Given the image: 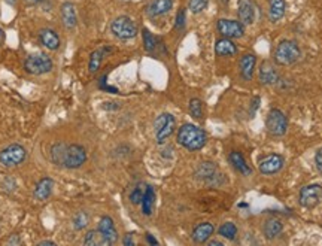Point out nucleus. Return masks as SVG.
I'll use <instances>...</instances> for the list:
<instances>
[{
  "instance_id": "nucleus-10",
  "label": "nucleus",
  "mask_w": 322,
  "mask_h": 246,
  "mask_svg": "<svg viewBox=\"0 0 322 246\" xmlns=\"http://www.w3.org/2000/svg\"><path fill=\"white\" fill-rule=\"evenodd\" d=\"M218 31L224 36V37H229V39H237V37H242L243 33H245V27L240 21H236V20H225V18H221L216 24Z\"/></svg>"
},
{
  "instance_id": "nucleus-13",
  "label": "nucleus",
  "mask_w": 322,
  "mask_h": 246,
  "mask_svg": "<svg viewBox=\"0 0 322 246\" xmlns=\"http://www.w3.org/2000/svg\"><path fill=\"white\" fill-rule=\"evenodd\" d=\"M173 6V0H151L146 6V14L151 18L167 14Z\"/></svg>"
},
{
  "instance_id": "nucleus-38",
  "label": "nucleus",
  "mask_w": 322,
  "mask_h": 246,
  "mask_svg": "<svg viewBox=\"0 0 322 246\" xmlns=\"http://www.w3.org/2000/svg\"><path fill=\"white\" fill-rule=\"evenodd\" d=\"M39 246H55V242H51V240H42V242H39Z\"/></svg>"
},
{
  "instance_id": "nucleus-28",
  "label": "nucleus",
  "mask_w": 322,
  "mask_h": 246,
  "mask_svg": "<svg viewBox=\"0 0 322 246\" xmlns=\"http://www.w3.org/2000/svg\"><path fill=\"white\" fill-rule=\"evenodd\" d=\"M109 49H97V51H94L91 52V55H90V63H88V70H90V73H96L99 69H100V64H102V60H103V55H105V52H107Z\"/></svg>"
},
{
  "instance_id": "nucleus-29",
  "label": "nucleus",
  "mask_w": 322,
  "mask_h": 246,
  "mask_svg": "<svg viewBox=\"0 0 322 246\" xmlns=\"http://www.w3.org/2000/svg\"><path fill=\"white\" fill-rule=\"evenodd\" d=\"M218 233H219L222 237L229 239V240H234L236 236H237V227H236L233 222H224V224L218 229Z\"/></svg>"
},
{
  "instance_id": "nucleus-39",
  "label": "nucleus",
  "mask_w": 322,
  "mask_h": 246,
  "mask_svg": "<svg viewBox=\"0 0 322 246\" xmlns=\"http://www.w3.org/2000/svg\"><path fill=\"white\" fill-rule=\"evenodd\" d=\"M15 234H14V239H11V240H8V243H9V245H20V243H21V242H20V240H15Z\"/></svg>"
},
{
  "instance_id": "nucleus-25",
  "label": "nucleus",
  "mask_w": 322,
  "mask_h": 246,
  "mask_svg": "<svg viewBox=\"0 0 322 246\" xmlns=\"http://www.w3.org/2000/svg\"><path fill=\"white\" fill-rule=\"evenodd\" d=\"M154 203H155V191H154L153 186H146L145 190V194H143V199H142V212L143 215H151L154 209Z\"/></svg>"
},
{
  "instance_id": "nucleus-37",
  "label": "nucleus",
  "mask_w": 322,
  "mask_h": 246,
  "mask_svg": "<svg viewBox=\"0 0 322 246\" xmlns=\"http://www.w3.org/2000/svg\"><path fill=\"white\" fill-rule=\"evenodd\" d=\"M131 237H133V234H127V236L124 237V245H125V246H133V245H135V240H133Z\"/></svg>"
},
{
  "instance_id": "nucleus-8",
  "label": "nucleus",
  "mask_w": 322,
  "mask_h": 246,
  "mask_svg": "<svg viewBox=\"0 0 322 246\" xmlns=\"http://www.w3.org/2000/svg\"><path fill=\"white\" fill-rule=\"evenodd\" d=\"M87 161V151L84 146L72 143L67 145L66 148V154H64V167L67 169H78L81 167L84 163Z\"/></svg>"
},
{
  "instance_id": "nucleus-35",
  "label": "nucleus",
  "mask_w": 322,
  "mask_h": 246,
  "mask_svg": "<svg viewBox=\"0 0 322 246\" xmlns=\"http://www.w3.org/2000/svg\"><path fill=\"white\" fill-rule=\"evenodd\" d=\"M185 26V9H181L179 12H178V15H176V24H175V27L179 30V29H184Z\"/></svg>"
},
{
  "instance_id": "nucleus-34",
  "label": "nucleus",
  "mask_w": 322,
  "mask_h": 246,
  "mask_svg": "<svg viewBox=\"0 0 322 246\" xmlns=\"http://www.w3.org/2000/svg\"><path fill=\"white\" fill-rule=\"evenodd\" d=\"M88 225V215L85 212H78L73 218V227L77 230H82Z\"/></svg>"
},
{
  "instance_id": "nucleus-16",
  "label": "nucleus",
  "mask_w": 322,
  "mask_h": 246,
  "mask_svg": "<svg viewBox=\"0 0 322 246\" xmlns=\"http://www.w3.org/2000/svg\"><path fill=\"white\" fill-rule=\"evenodd\" d=\"M62 21L64 27L67 29H73L78 24V15L75 5L70 2H66L62 5Z\"/></svg>"
},
{
  "instance_id": "nucleus-21",
  "label": "nucleus",
  "mask_w": 322,
  "mask_h": 246,
  "mask_svg": "<svg viewBox=\"0 0 322 246\" xmlns=\"http://www.w3.org/2000/svg\"><path fill=\"white\" fill-rule=\"evenodd\" d=\"M215 52H216V55H221V57H230V55H234L237 52V46L231 39L224 37V39H219L216 42Z\"/></svg>"
},
{
  "instance_id": "nucleus-12",
  "label": "nucleus",
  "mask_w": 322,
  "mask_h": 246,
  "mask_svg": "<svg viewBox=\"0 0 322 246\" xmlns=\"http://www.w3.org/2000/svg\"><path fill=\"white\" fill-rule=\"evenodd\" d=\"M258 78H260V82L262 85H273L276 84L279 75H277L275 66L270 62L261 63L260 72H258Z\"/></svg>"
},
{
  "instance_id": "nucleus-43",
  "label": "nucleus",
  "mask_w": 322,
  "mask_h": 246,
  "mask_svg": "<svg viewBox=\"0 0 322 246\" xmlns=\"http://www.w3.org/2000/svg\"><path fill=\"white\" fill-rule=\"evenodd\" d=\"M26 2H29V3H31V5H33V3H39L41 0H26Z\"/></svg>"
},
{
  "instance_id": "nucleus-22",
  "label": "nucleus",
  "mask_w": 322,
  "mask_h": 246,
  "mask_svg": "<svg viewBox=\"0 0 322 246\" xmlns=\"http://www.w3.org/2000/svg\"><path fill=\"white\" fill-rule=\"evenodd\" d=\"M257 57L254 54H245L240 60V73L246 81L252 79L254 77V69H255Z\"/></svg>"
},
{
  "instance_id": "nucleus-19",
  "label": "nucleus",
  "mask_w": 322,
  "mask_h": 246,
  "mask_svg": "<svg viewBox=\"0 0 322 246\" xmlns=\"http://www.w3.org/2000/svg\"><path fill=\"white\" fill-rule=\"evenodd\" d=\"M262 231H264L266 239H269V240L276 239L277 236H280V233L283 231V224L276 218H270L264 222Z\"/></svg>"
},
{
  "instance_id": "nucleus-42",
  "label": "nucleus",
  "mask_w": 322,
  "mask_h": 246,
  "mask_svg": "<svg viewBox=\"0 0 322 246\" xmlns=\"http://www.w3.org/2000/svg\"><path fill=\"white\" fill-rule=\"evenodd\" d=\"M209 245L211 246H221L222 243H221V242H218V240H211V242H209Z\"/></svg>"
},
{
  "instance_id": "nucleus-24",
  "label": "nucleus",
  "mask_w": 322,
  "mask_h": 246,
  "mask_svg": "<svg viewBox=\"0 0 322 246\" xmlns=\"http://www.w3.org/2000/svg\"><path fill=\"white\" fill-rule=\"evenodd\" d=\"M52 179L51 178H44V179H41L37 185H36V188H34V197L37 199V200H46L49 196H51V193H52Z\"/></svg>"
},
{
  "instance_id": "nucleus-40",
  "label": "nucleus",
  "mask_w": 322,
  "mask_h": 246,
  "mask_svg": "<svg viewBox=\"0 0 322 246\" xmlns=\"http://www.w3.org/2000/svg\"><path fill=\"white\" fill-rule=\"evenodd\" d=\"M146 237H148V242H149V243H153V245H157V243H158V242L154 239L153 236H151V234H146Z\"/></svg>"
},
{
  "instance_id": "nucleus-26",
  "label": "nucleus",
  "mask_w": 322,
  "mask_h": 246,
  "mask_svg": "<svg viewBox=\"0 0 322 246\" xmlns=\"http://www.w3.org/2000/svg\"><path fill=\"white\" fill-rule=\"evenodd\" d=\"M84 245L87 246H105L110 245L107 242V239L100 233V230H91L87 233L85 236V240H84Z\"/></svg>"
},
{
  "instance_id": "nucleus-5",
  "label": "nucleus",
  "mask_w": 322,
  "mask_h": 246,
  "mask_svg": "<svg viewBox=\"0 0 322 246\" xmlns=\"http://www.w3.org/2000/svg\"><path fill=\"white\" fill-rule=\"evenodd\" d=\"M52 60L45 54H36L30 55L24 62V69L30 75H44L52 70Z\"/></svg>"
},
{
  "instance_id": "nucleus-23",
  "label": "nucleus",
  "mask_w": 322,
  "mask_h": 246,
  "mask_svg": "<svg viewBox=\"0 0 322 246\" xmlns=\"http://www.w3.org/2000/svg\"><path fill=\"white\" fill-rule=\"evenodd\" d=\"M269 18L272 23H277L282 16L285 15V0H269Z\"/></svg>"
},
{
  "instance_id": "nucleus-32",
  "label": "nucleus",
  "mask_w": 322,
  "mask_h": 246,
  "mask_svg": "<svg viewBox=\"0 0 322 246\" xmlns=\"http://www.w3.org/2000/svg\"><path fill=\"white\" fill-rule=\"evenodd\" d=\"M207 3H209V0H190L188 8L193 14H200L207 8Z\"/></svg>"
},
{
  "instance_id": "nucleus-4",
  "label": "nucleus",
  "mask_w": 322,
  "mask_h": 246,
  "mask_svg": "<svg viewBox=\"0 0 322 246\" xmlns=\"http://www.w3.org/2000/svg\"><path fill=\"white\" fill-rule=\"evenodd\" d=\"M154 127H155V138H157V142L161 145V143H164L175 133V128H176L175 117L172 113H161L155 120Z\"/></svg>"
},
{
  "instance_id": "nucleus-6",
  "label": "nucleus",
  "mask_w": 322,
  "mask_h": 246,
  "mask_svg": "<svg viewBox=\"0 0 322 246\" xmlns=\"http://www.w3.org/2000/svg\"><path fill=\"white\" fill-rule=\"evenodd\" d=\"M266 125L270 135L273 136H283L288 130V120L285 117V113L280 109H272L267 113V120Z\"/></svg>"
},
{
  "instance_id": "nucleus-7",
  "label": "nucleus",
  "mask_w": 322,
  "mask_h": 246,
  "mask_svg": "<svg viewBox=\"0 0 322 246\" xmlns=\"http://www.w3.org/2000/svg\"><path fill=\"white\" fill-rule=\"evenodd\" d=\"M26 157L27 153L21 145H9L0 151V163L6 167H15L26 160Z\"/></svg>"
},
{
  "instance_id": "nucleus-17",
  "label": "nucleus",
  "mask_w": 322,
  "mask_h": 246,
  "mask_svg": "<svg viewBox=\"0 0 322 246\" xmlns=\"http://www.w3.org/2000/svg\"><path fill=\"white\" fill-rule=\"evenodd\" d=\"M39 41L42 45L51 51H55L60 46V37L52 29H42L39 31Z\"/></svg>"
},
{
  "instance_id": "nucleus-15",
  "label": "nucleus",
  "mask_w": 322,
  "mask_h": 246,
  "mask_svg": "<svg viewBox=\"0 0 322 246\" xmlns=\"http://www.w3.org/2000/svg\"><path fill=\"white\" fill-rule=\"evenodd\" d=\"M239 20L240 23L246 26V24H252L254 20H255V8H254V3L251 0H240L239 2Z\"/></svg>"
},
{
  "instance_id": "nucleus-20",
  "label": "nucleus",
  "mask_w": 322,
  "mask_h": 246,
  "mask_svg": "<svg viewBox=\"0 0 322 246\" xmlns=\"http://www.w3.org/2000/svg\"><path fill=\"white\" fill-rule=\"evenodd\" d=\"M229 160H230V163L233 164V167L237 170V172H240L242 175L249 176V175L252 173L251 166L246 163L245 157L240 154V153H237V151H231L230 155H229Z\"/></svg>"
},
{
  "instance_id": "nucleus-31",
  "label": "nucleus",
  "mask_w": 322,
  "mask_h": 246,
  "mask_svg": "<svg viewBox=\"0 0 322 246\" xmlns=\"http://www.w3.org/2000/svg\"><path fill=\"white\" fill-rule=\"evenodd\" d=\"M190 113L193 118L196 120H201L203 117V103L200 99H191L190 100Z\"/></svg>"
},
{
  "instance_id": "nucleus-9",
  "label": "nucleus",
  "mask_w": 322,
  "mask_h": 246,
  "mask_svg": "<svg viewBox=\"0 0 322 246\" xmlns=\"http://www.w3.org/2000/svg\"><path fill=\"white\" fill-rule=\"evenodd\" d=\"M321 200H322V185L312 184L306 185V186L301 188L298 201H300V204H301L303 207L312 209V207H315L316 204H319Z\"/></svg>"
},
{
  "instance_id": "nucleus-1",
  "label": "nucleus",
  "mask_w": 322,
  "mask_h": 246,
  "mask_svg": "<svg viewBox=\"0 0 322 246\" xmlns=\"http://www.w3.org/2000/svg\"><path fill=\"white\" fill-rule=\"evenodd\" d=\"M207 142L204 130L194 124H184L178 130V143L188 151H199Z\"/></svg>"
},
{
  "instance_id": "nucleus-3",
  "label": "nucleus",
  "mask_w": 322,
  "mask_h": 246,
  "mask_svg": "<svg viewBox=\"0 0 322 246\" xmlns=\"http://www.w3.org/2000/svg\"><path fill=\"white\" fill-rule=\"evenodd\" d=\"M110 31L113 33V36H117L118 39H123V41H127V39H133L136 37L139 33L138 26L136 23L130 18V16L121 15L118 18H115L110 24Z\"/></svg>"
},
{
  "instance_id": "nucleus-14",
  "label": "nucleus",
  "mask_w": 322,
  "mask_h": 246,
  "mask_svg": "<svg viewBox=\"0 0 322 246\" xmlns=\"http://www.w3.org/2000/svg\"><path fill=\"white\" fill-rule=\"evenodd\" d=\"M99 230H100V233L106 237L107 242H109L110 245L117 243V240H118V231L115 229V224H113V221H112L110 216H103V218L100 219V222H99Z\"/></svg>"
},
{
  "instance_id": "nucleus-11",
  "label": "nucleus",
  "mask_w": 322,
  "mask_h": 246,
  "mask_svg": "<svg viewBox=\"0 0 322 246\" xmlns=\"http://www.w3.org/2000/svg\"><path fill=\"white\" fill-rule=\"evenodd\" d=\"M283 164H285V160H283L282 155H266L264 158H261L260 163H258V170L262 175H275L283 167Z\"/></svg>"
},
{
  "instance_id": "nucleus-41",
  "label": "nucleus",
  "mask_w": 322,
  "mask_h": 246,
  "mask_svg": "<svg viewBox=\"0 0 322 246\" xmlns=\"http://www.w3.org/2000/svg\"><path fill=\"white\" fill-rule=\"evenodd\" d=\"M3 41H5V31H3V29L0 27V45L3 44Z\"/></svg>"
},
{
  "instance_id": "nucleus-30",
  "label": "nucleus",
  "mask_w": 322,
  "mask_h": 246,
  "mask_svg": "<svg viewBox=\"0 0 322 246\" xmlns=\"http://www.w3.org/2000/svg\"><path fill=\"white\" fill-rule=\"evenodd\" d=\"M142 37H143V46L148 52H153L157 46V39L154 37V34L148 29L142 30Z\"/></svg>"
},
{
  "instance_id": "nucleus-36",
  "label": "nucleus",
  "mask_w": 322,
  "mask_h": 246,
  "mask_svg": "<svg viewBox=\"0 0 322 246\" xmlns=\"http://www.w3.org/2000/svg\"><path fill=\"white\" fill-rule=\"evenodd\" d=\"M315 164H316V169L322 173V146L318 149V153L315 155Z\"/></svg>"
},
{
  "instance_id": "nucleus-27",
  "label": "nucleus",
  "mask_w": 322,
  "mask_h": 246,
  "mask_svg": "<svg viewBox=\"0 0 322 246\" xmlns=\"http://www.w3.org/2000/svg\"><path fill=\"white\" fill-rule=\"evenodd\" d=\"M66 148L67 145L59 142L51 148V160L55 166H63L64 164V154H66Z\"/></svg>"
},
{
  "instance_id": "nucleus-33",
  "label": "nucleus",
  "mask_w": 322,
  "mask_h": 246,
  "mask_svg": "<svg viewBox=\"0 0 322 246\" xmlns=\"http://www.w3.org/2000/svg\"><path fill=\"white\" fill-rule=\"evenodd\" d=\"M145 190L146 188H143V185H136L135 188H133V191H131V194H130V201L133 203V204H140L142 203V199H143V194H145Z\"/></svg>"
},
{
  "instance_id": "nucleus-2",
  "label": "nucleus",
  "mask_w": 322,
  "mask_h": 246,
  "mask_svg": "<svg viewBox=\"0 0 322 246\" xmlns=\"http://www.w3.org/2000/svg\"><path fill=\"white\" fill-rule=\"evenodd\" d=\"M301 51L295 41H282L276 46L275 51V62L280 66H290L300 60Z\"/></svg>"
},
{
  "instance_id": "nucleus-18",
  "label": "nucleus",
  "mask_w": 322,
  "mask_h": 246,
  "mask_svg": "<svg viewBox=\"0 0 322 246\" xmlns=\"http://www.w3.org/2000/svg\"><path fill=\"white\" fill-rule=\"evenodd\" d=\"M215 227L211 222H201L193 230V240L196 243H204L209 240V237L214 234Z\"/></svg>"
}]
</instances>
